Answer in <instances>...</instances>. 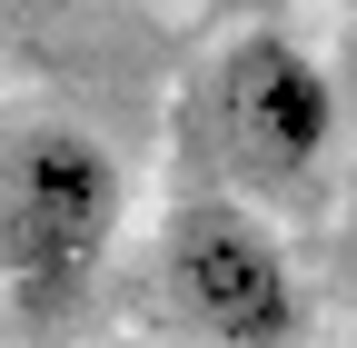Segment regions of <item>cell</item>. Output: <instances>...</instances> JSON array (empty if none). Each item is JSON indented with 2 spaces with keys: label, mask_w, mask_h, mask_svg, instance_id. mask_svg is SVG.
<instances>
[{
  "label": "cell",
  "mask_w": 357,
  "mask_h": 348,
  "mask_svg": "<svg viewBox=\"0 0 357 348\" xmlns=\"http://www.w3.org/2000/svg\"><path fill=\"white\" fill-rule=\"evenodd\" d=\"M208 140L248 199H298L328 169L337 90L288 30H238L208 70Z\"/></svg>",
  "instance_id": "obj_2"
},
{
  "label": "cell",
  "mask_w": 357,
  "mask_h": 348,
  "mask_svg": "<svg viewBox=\"0 0 357 348\" xmlns=\"http://www.w3.org/2000/svg\"><path fill=\"white\" fill-rule=\"evenodd\" d=\"M169 289L218 348H298L307 338V289L298 259L248 199H189L169 229Z\"/></svg>",
  "instance_id": "obj_3"
},
{
  "label": "cell",
  "mask_w": 357,
  "mask_h": 348,
  "mask_svg": "<svg viewBox=\"0 0 357 348\" xmlns=\"http://www.w3.org/2000/svg\"><path fill=\"white\" fill-rule=\"evenodd\" d=\"M119 159L70 119H30L0 140V279L20 309H70L79 279L109 259L119 239Z\"/></svg>",
  "instance_id": "obj_1"
},
{
  "label": "cell",
  "mask_w": 357,
  "mask_h": 348,
  "mask_svg": "<svg viewBox=\"0 0 357 348\" xmlns=\"http://www.w3.org/2000/svg\"><path fill=\"white\" fill-rule=\"evenodd\" d=\"M347 10H357V0H347Z\"/></svg>",
  "instance_id": "obj_4"
}]
</instances>
